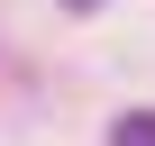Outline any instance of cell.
I'll list each match as a JSON object with an SVG mask.
<instances>
[{"label": "cell", "instance_id": "2", "mask_svg": "<svg viewBox=\"0 0 155 146\" xmlns=\"http://www.w3.org/2000/svg\"><path fill=\"white\" fill-rule=\"evenodd\" d=\"M64 9H101V0H64Z\"/></svg>", "mask_w": 155, "mask_h": 146}, {"label": "cell", "instance_id": "1", "mask_svg": "<svg viewBox=\"0 0 155 146\" xmlns=\"http://www.w3.org/2000/svg\"><path fill=\"white\" fill-rule=\"evenodd\" d=\"M110 146H155V110H128V119L110 128Z\"/></svg>", "mask_w": 155, "mask_h": 146}]
</instances>
